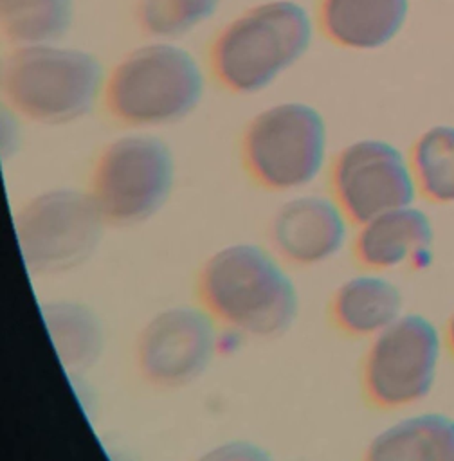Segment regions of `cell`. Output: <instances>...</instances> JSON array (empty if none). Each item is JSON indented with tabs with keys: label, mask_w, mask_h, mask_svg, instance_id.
<instances>
[{
	"label": "cell",
	"mask_w": 454,
	"mask_h": 461,
	"mask_svg": "<svg viewBox=\"0 0 454 461\" xmlns=\"http://www.w3.org/2000/svg\"><path fill=\"white\" fill-rule=\"evenodd\" d=\"M198 295L218 322L252 337L281 335L299 312L292 276L256 243H231L211 254L198 274Z\"/></svg>",
	"instance_id": "6da1fadb"
},
{
	"label": "cell",
	"mask_w": 454,
	"mask_h": 461,
	"mask_svg": "<svg viewBox=\"0 0 454 461\" xmlns=\"http://www.w3.org/2000/svg\"><path fill=\"white\" fill-rule=\"evenodd\" d=\"M315 20L297 0H265L227 22L211 47V68L231 92L267 90L312 49Z\"/></svg>",
	"instance_id": "7a4b0ae2"
},
{
	"label": "cell",
	"mask_w": 454,
	"mask_h": 461,
	"mask_svg": "<svg viewBox=\"0 0 454 461\" xmlns=\"http://www.w3.org/2000/svg\"><path fill=\"white\" fill-rule=\"evenodd\" d=\"M106 76L94 52L61 40L14 45L2 63L4 104L40 124H68L103 99Z\"/></svg>",
	"instance_id": "3957f363"
},
{
	"label": "cell",
	"mask_w": 454,
	"mask_h": 461,
	"mask_svg": "<svg viewBox=\"0 0 454 461\" xmlns=\"http://www.w3.org/2000/svg\"><path fill=\"white\" fill-rule=\"evenodd\" d=\"M205 86V72L187 47L153 38L112 67L103 101L114 119L153 130L187 119L204 101Z\"/></svg>",
	"instance_id": "277c9868"
},
{
	"label": "cell",
	"mask_w": 454,
	"mask_h": 461,
	"mask_svg": "<svg viewBox=\"0 0 454 461\" xmlns=\"http://www.w3.org/2000/svg\"><path fill=\"white\" fill-rule=\"evenodd\" d=\"M241 155L250 176L263 187L301 191L313 184L326 166V119L306 101L274 103L247 124Z\"/></svg>",
	"instance_id": "5b68a950"
},
{
	"label": "cell",
	"mask_w": 454,
	"mask_h": 461,
	"mask_svg": "<svg viewBox=\"0 0 454 461\" xmlns=\"http://www.w3.org/2000/svg\"><path fill=\"white\" fill-rule=\"evenodd\" d=\"M175 180L171 146L160 135L139 130L123 133L103 148L88 191L106 223L135 225L166 205Z\"/></svg>",
	"instance_id": "8992f818"
},
{
	"label": "cell",
	"mask_w": 454,
	"mask_h": 461,
	"mask_svg": "<svg viewBox=\"0 0 454 461\" xmlns=\"http://www.w3.org/2000/svg\"><path fill=\"white\" fill-rule=\"evenodd\" d=\"M104 216L90 191L52 187L29 198L14 216V236L31 274L68 272L97 249Z\"/></svg>",
	"instance_id": "52a82bcc"
},
{
	"label": "cell",
	"mask_w": 454,
	"mask_h": 461,
	"mask_svg": "<svg viewBox=\"0 0 454 461\" xmlns=\"http://www.w3.org/2000/svg\"><path fill=\"white\" fill-rule=\"evenodd\" d=\"M443 335L425 315L404 313L369 339L362 362V387L380 409H404L425 400L438 376Z\"/></svg>",
	"instance_id": "ba28073f"
},
{
	"label": "cell",
	"mask_w": 454,
	"mask_h": 461,
	"mask_svg": "<svg viewBox=\"0 0 454 461\" xmlns=\"http://www.w3.org/2000/svg\"><path fill=\"white\" fill-rule=\"evenodd\" d=\"M418 194L409 157L382 139L346 144L331 166V196L351 223L414 203Z\"/></svg>",
	"instance_id": "9c48e42d"
},
{
	"label": "cell",
	"mask_w": 454,
	"mask_h": 461,
	"mask_svg": "<svg viewBox=\"0 0 454 461\" xmlns=\"http://www.w3.org/2000/svg\"><path fill=\"white\" fill-rule=\"evenodd\" d=\"M216 322L204 306L177 304L155 313L135 346L141 375L159 387H182L200 378L216 353Z\"/></svg>",
	"instance_id": "30bf717a"
},
{
	"label": "cell",
	"mask_w": 454,
	"mask_h": 461,
	"mask_svg": "<svg viewBox=\"0 0 454 461\" xmlns=\"http://www.w3.org/2000/svg\"><path fill=\"white\" fill-rule=\"evenodd\" d=\"M350 218L333 196L297 193L274 212L268 236L272 249L288 263L312 267L335 258L346 245Z\"/></svg>",
	"instance_id": "8fae6325"
},
{
	"label": "cell",
	"mask_w": 454,
	"mask_h": 461,
	"mask_svg": "<svg viewBox=\"0 0 454 461\" xmlns=\"http://www.w3.org/2000/svg\"><path fill=\"white\" fill-rule=\"evenodd\" d=\"M357 227L353 252L366 270L425 267L432 256V220L414 203L378 214Z\"/></svg>",
	"instance_id": "7c38bea8"
},
{
	"label": "cell",
	"mask_w": 454,
	"mask_h": 461,
	"mask_svg": "<svg viewBox=\"0 0 454 461\" xmlns=\"http://www.w3.org/2000/svg\"><path fill=\"white\" fill-rule=\"evenodd\" d=\"M330 310L339 330L362 339H373L405 313L400 286L377 270L344 279L333 292Z\"/></svg>",
	"instance_id": "4fadbf2b"
},
{
	"label": "cell",
	"mask_w": 454,
	"mask_h": 461,
	"mask_svg": "<svg viewBox=\"0 0 454 461\" xmlns=\"http://www.w3.org/2000/svg\"><path fill=\"white\" fill-rule=\"evenodd\" d=\"M409 0H321L319 23L339 47L377 50L404 27Z\"/></svg>",
	"instance_id": "5bb4252c"
},
{
	"label": "cell",
	"mask_w": 454,
	"mask_h": 461,
	"mask_svg": "<svg viewBox=\"0 0 454 461\" xmlns=\"http://www.w3.org/2000/svg\"><path fill=\"white\" fill-rule=\"evenodd\" d=\"M454 454V418L443 412L405 416L373 436L364 461H449Z\"/></svg>",
	"instance_id": "9a60e30c"
},
{
	"label": "cell",
	"mask_w": 454,
	"mask_h": 461,
	"mask_svg": "<svg viewBox=\"0 0 454 461\" xmlns=\"http://www.w3.org/2000/svg\"><path fill=\"white\" fill-rule=\"evenodd\" d=\"M41 317L61 366L74 375L92 367L104 349V326L95 310L74 299L43 304Z\"/></svg>",
	"instance_id": "2e32d148"
},
{
	"label": "cell",
	"mask_w": 454,
	"mask_h": 461,
	"mask_svg": "<svg viewBox=\"0 0 454 461\" xmlns=\"http://www.w3.org/2000/svg\"><path fill=\"white\" fill-rule=\"evenodd\" d=\"M76 16V0H0V23L13 45L63 40Z\"/></svg>",
	"instance_id": "e0dca14e"
},
{
	"label": "cell",
	"mask_w": 454,
	"mask_h": 461,
	"mask_svg": "<svg viewBox=\"0 0 454 461\" xmlns=\"http://www.w3.org/2000/svg\"><path fill=\"white\" fill-rule=\"evenodd\" d=\"M409 162L418 194L432 203H454V126L427 128L411 146Z\"/></svg>",
	"instance_id": "ac0fdd59"
},
{
	"label": "cell",
	"mask_w": 454,
	"mask_h": 461,
	"mask_svg": "<svg viewBox=\"0 0 454 461\" xmlns=\"http://www.w3.org/2000/svg\"><path fill=\"white\" fill-rule=\"evenodd\" d=\"M225 0H137V22L155 40H175L207 23Z\"/></svg>",
	"instance_id": "d6986e66"
},
{
	"label": "cell",
	"mask_w": 454,
	"mask_h": 461,
	"mask_svg": "<svg viewBox=\"0 0 454 461\" xmlns=\"http://www.w3.org/2000/svg\"><path fill=\"white\" fill-rule=\"evenodd\" d=\"M195 461H274V457L256 441L227 439L207 448Z\"/></svg>",
	"instance_id": "ffe728a7"
},
{
	"label": "cell",
	"mask_w": 454,
	"mask_h": 461,
	"mask_svg": "<svg viewBox=\"0 0 454 461\" xmlns=\"http://www.w3.org/2000/svg\"><path fill=\"white\" fill-rule=\"evenodd\" d=\"M443 340L449 348V351L454 355V310L450 312L447 324H445V331H443Z\"/></svg>",
	"instance_id": "44dd1931"
},
{
	"label": "cell",
	"mask_w": 454,
	"mask_h": 461,
	"mask_svg": "<svg viewBox=\"0 0 454 461\" xmlns=\"http://www.w3.org/2000/svg\"><path fill=\"white\" fill-rule=\"evenodd\" d=\"M449 461H454V454H452V457H450V459H449Z\"/></svg>",
	"instance_id": "7402d4cb"
}]
</instances>
